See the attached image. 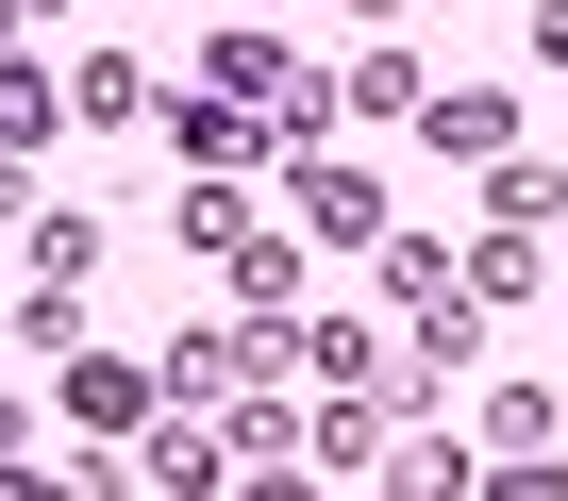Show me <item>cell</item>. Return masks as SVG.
Listing matches in <instances>:
<instances>
[{
    "label": "cell",
    "instance_id": "6da1fadb",
    "mask_svg": "<svg viewBox=\"0 0 568 501\" xmlns=\"http://www.w3.org/2000/svg\"><path fill=\"white\" fill-rule=\"evenodd\" d=\"M68 418H84V434H151V368H134V351H84V368H68Z\"/></svg>",
    "mask_w": 568,
    "mask_h": 501
},
{
    "label": "cell",
    "instance_id": "7a4b0ae2",
    "mask_svg": "<svg viewBox=\"0 0 568 501\" xmlns=\"http://www.w3.org/2000/svg\"><path fill=\"white\" fill-rule=\"evenodd\" d=\"M435 134H452L468 167H501V151H518V101H485V84H468V101H435Z\"/></svg>",
    "mask_w": 568,
    "mask_h": 501
},
{
    "label": "cell",
    "instance_id": "3957f363",
    "mask_svg": "<svg viewBox=\"0 0 568 501\" xmlns=\"http://www.w3.org/2000/svg\"><path fill=\"white\" fill-rule=\"evenodd\" d=\"M302 217H318V234H385V184H352V167H302Z\"/></svg>",
    "mask_w": 568,
    "mask_h": 501
},
{
    "label": "cell",
    "instance_id": "277c9868",
    "mask_svg": "<svg viewBox=\"0 0 568 501\" xmlns=\"http://www.w3.org/2000/svg\"><path fill=\"white\" fill-rule=\"evenodd\" d=\"M518 285H535V217H501V234L468 250V301H518Z\"/></svg>",
    "mask_w": 568,
    "mask_h": 501
},
{
    "label": "cell",
    "instance_id": "5b68a950",
    "mask_svg": "<svg viewBox=\"0 0 568 501\" xmlns=\"http://www.w3.org/2000/svg\"><path fill=\"white\" fill-rule=\"evenodd\" d=\"M101 268V217H34V285H84Z\"/></svg>",
    "mask_w": 568,
    "mask_h": 501
},
{
    "label": "cell",
    "instance_id": "8992f818",
    "mask_svg": "<svg viewBox=\"0 0 568 501\" xmlns=\"http://www.w3.org/2000/svg\"><path fill=\"white\" fill-rule=\"evenodd\" d=\"M34 134H51V84H34L18 51H0V151H34Z\"/></svg>",
    "mask_w": 568,
    "mask_h": 501
},
{
    "label": "cell",
    "instance_id": "52a82bcc",
    "mask_svg": "<svg viewBox=\"0 0 568 501\" xmlns=\"http://www.w3.org/2000/svg\"><path fill=\"white\" fill-rule=\"evenodd\" d=\"M535 68H568V0H535Z\"/></svg>",
    "mask_w": 568,
    "mask_h": 501
}]
</instances>
